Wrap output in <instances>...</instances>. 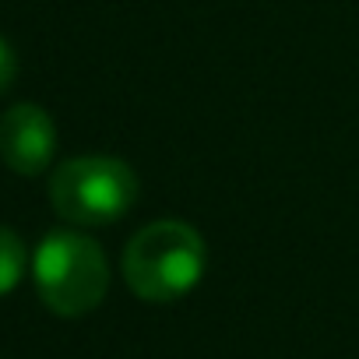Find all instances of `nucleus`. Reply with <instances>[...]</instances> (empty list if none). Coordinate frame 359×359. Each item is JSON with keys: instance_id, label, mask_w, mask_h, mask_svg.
Here are the masks:
<instances>
[{"instance_id": "1", "label": "nucleus", "mask_w": 359, "mask_h": 359, "mask_svg": "<svg viewBox=\"0 0 359 359\" xmlns=\"http://www.w3.org/2000/svg\"><path fill=\"white\" fill-rule=\"evenodd\" d=\"M208 264L205 240L180 219H158L137 229L123 247V282L144 303H172L198 289Z\"/></svg>"}, {"instance_id": "2", "label": "nucleus", "mask_w": 359, "mask_h": 359, "mask_svg": "<svg viewBox=\"0 0 359 359\" xmlns=\"http://www.w3.org/2000/svg\"><path fill=\"white\" fill-rule=\"evenodd\" d=\"M32 278L39 299L57 317H85L109 289V264L92 236L57 229L32 254Z\"/></svg>"}, {"instance_id": "3", "label": "nucleus", "mask_w": 359, "mask_h": 359, "mask_svg": "<svg viewBox=\"0 0 359 359\" xmlns=\"http://www.w3.org/2000/svg\"><path fill=\"white\" fill-rule=\"evenodd\" d=\"M137 201V176L123 158L78 155L53 169L50 205L53 212L81 229H99L123 219Z\"/></svg>"}, {"instance_id": "4", "label": "nucleus", "mask_w": 359, "mask_h": 359, "mask_svg": "<svg viewBox=\"0 0 359 359\" xmlns=\"http://www.w3.org/2000/svg\"><path fill=\"white\" fill-rule=\"evenodd\" d=\"M57 151L53 116L36 102H18L0 116V158L18 176H39Z\"/></svg>"}, {"instance_id": "5", "label": "nucleus", "mask_w": 359, "mask_h": 359, "mask_svg": "<svg viewBox=\"0 0 359 359\" xmlns=\"http://www.w3.org/2000/svg\"><path fill=\"white\" fill-rule=\"evenodd\" d=\"M29 268V250L18 240V233L0 226V296H8L11 289H18L22 275Z\"/></svg>"}, {"instance_id": "6", "label": "nucleus", "mask_w": 359, "mask_h": 359, "mask_svg": "<svg viewBox=\"0 0 359 359\" xmlns=\"http://www.w3.org/2000/svg\"><path fill=\"white\" fill-rule=\"evenodd\" d=\"M15 74H18V60H15V50L0 39V95H4L8 88H11V81H15Z\"/></svg>"}]
</instances>
